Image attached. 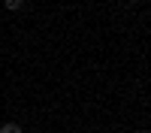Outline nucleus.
<instances>
[{
	"label": "nucleus",
	"instance_id": "7ed1b4c3",
	"mask_svg": "<svg viewBox=\"0 0 151 133\" xmlns=\"http://www.w3.org/2000/svg\"><path fill=\"white\" fill-rule=\"evenodd\" d=\"M127 3H139V0H127Z\"/></svg>",
	"mask_w": 151,
	"mask_h": 133
},
{
	"label": "nucleus",
	"instance_id": "20e7f679",
	"mask_svg": "<svg viewBox=\"0 0 151 133\" xmlns=\"http://www.w3.org/2000/svg\"><path fill=\"white\" fill-rule=\"evenodd\" d=\"M142 133H145V130H142Z\"/></svg>",
	"mask_w": 151,
	"mask_h": 133
},
{
	"label": "nucleus",
	"instance_id": "f03ea898",
	"mask_svg": "<svg viewBox=\"0 0 151 133\" xmlns=\"http://www.w3.org/2000/svg\"><path fill=\"white\" fill-rule=\"evenodd\" d=\"M0 133H21V127H18V124H3Z\"/></svg>",
	"mask_w": 151,
	"mask_h": 133
},
{
	"label": "nucleus",
	"instance_id": "f257e3e1",
	"mask_svg": "<svg viewBox=\"0 0 151 133\" xmlns=\"http://www.w3.org/2000/svg\"><path fill=\"white\" fill-rule=\"evenodd\" d=\"M3 3H6V9H21L27 0H3Z\"/></svg>",
	"mask_w": 151,
	"mask_h": 133
}]
</instances>
